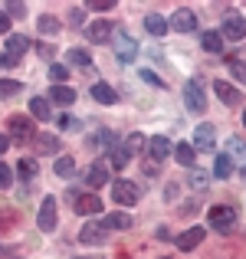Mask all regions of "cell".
I'll return each instance as SVG.
<instances>
[{"mask_svg": "<svg viewBox=\"0 0 246 259\" xmlns=\"http://www.w3.org/2000/svg\"><path fill=\"white\" fill-rule=\"evenodd\" d=\"M184 105H187L194 115H203V112H207V92H203V79H190V82H184Z\"/></svg>", "mask_w": 246, "mask_h": 259, "instance_id": "1", "label": "cell"}, {"mask_svg": "<svg viewBox=\"0 0 246 259\" xmlns=\"http://www.w3.org/2000/svg\"><path fill=\"white\" fill-rule=\"evenodd\" d=\"M7 128H10V141H17V145H26V141L36 138V125H33V118H26V115H10V118H7Z\"/></svg>", "mask_w": 246, "mask_h": 259, "instance_id": "2", "label": "cell"}, {"mask_svg": "<svg viewBox=\"0 0 246 259\" xmlns=\"http://www.w3.org/2000/svg\"><path fill=\"white\" fill-rule=\"evenodd\" d=\"M207 220H210V230H217V233H233L236 230V210L220 203V207H210Z\"/></svg>", "mask_w": 246, "mask_h": 259, "instance_id": "3", "label": "cell"}, {"mask_svg": "<svg viewBox=\"0 0 246 259\" xmlns=\"http://www.w3.org/2000/svg\"><path fill=\"white\" fill-rule=\"evenodd\" d=\"M112 197L118 207H135L141 197V187L135 181H112Z\"/></svg>", "mask_w": 246, "mask_h": 259, "instance_id": "4", "label": "cell"}, {"mask_svg": "<svg viewBox=\"0 0 246 259\" xmlns=\"http://www.w3.org/2000/svg\"><path fill=\"white\" fill-rule=\"evenodd\" d=\"M112 39H115V56H118L121 63H135V59H138V50H141V46L135 43L125 30H115Z\"/></svg>", "mask_w": 246, "mask_h": 259, "instance_id": "5", "label": "cell"}, {"mask_svg": "<svg viewBox=\"0 0 246 259\" xmlns=\"http://www.w3.org/2000/svg\"><path fill=\"white\" fill-rule=\"evenodd\" d=\"M220 36L223 39H243L246 36V17H243V13H227V17H223Z\"/></svg>", "mask_w": 246, "mask_h": 259, "instance_id": "6", "label": "cell"}, {"mask_svg": "<svg viewBox=\"0 0 246 259\" xmlns=\"http://www.w3.org/2000/svg\"><path fill=\"white\" fill-rule=\"evenodd\" d=\"M79 243H86V246H105L108 243V230L99 223H86V227L79 230Z\"/></svg>", "mask_w": 246, "mask_h": 259, "instance_id": "7", "label": "cell"}, {"mask_svg": "<svg viewBox=\"0 0 246 259\" xmlns=\"http://www.w3.org/2000/svg\"><path fill=\"white\" fill-rule=\"evenodd\" d=\"M115 145H118V141H115V135L108 132V128H99L92 138H86V148H89L92 154H108Z\"/></svg>", "mask_w": 246, "mask_h": 259, "instance_id": "8", "label": "cell"}, {"mask_svg": "<svg viewBox=\"0 0 246 259\" xmlns=\"http://www.w3.org/2000/svg\"><path fill=\"white\" fill-rule=\"evenodd\" d=\"M108 184V161L99 158L86 167V187H105Z\"/></svg>", "mask_w": 246, "mask_h": 259, "instance_id": "9", "label": "cell"}, {"mask_svg": "<svg viewBox=\"0 0 246 259\" xmlns=\"http://www.w3.org/2000/svg\"><path fill=\"white\" fill-rule=\"evenodd\" d=\"M203 236H207V230H203V227H190V230H184L181 236H174V243H177V249L190 253V249H197L203 243Z\"/></svg>", "mask_w": 246, "mask_h": 259, "instance_id": "10", "label": "cell"}, {"mask_svg": "<svg viewBox=\"0 0 246 259\" xmlns=\"http://www.w3.org/2000/svg\"><path fill=\"white\" fill-rule=\"evenodd\" d=\"M39 230L43 233L56 230V197H43V203H39Z\"/></svg>", "mask_w": 246, "mask_h": 259, "instance_id": "11", "label": "cell"}, {"mask_svg": "<svg viewBox=\"0 0 246 259\" xmlns=\"http://www.w3.org/2000/svg\"><path fill=\"white\" fill-rule=\"evenodd\" d=\"M86 36H89V43H105V39L115 36V23H108V20H95V23L86 26Z\"/></svg>", "mask_w": 246, "mask_h": 259, "instance_id": "12", "label": "cell"}, {"mask_svg": "<svg viewBox=\"0 0 246 259\" xmlns=\"http://www.w3.org/2000/svg\"><path fill=\"white\" fill-rule=\"evenodd\" d=\"M171 30H177V33H194V30H197L194 10H187V7L174 10V17H171Z\"/></svg>", "mask_w": 246, "mask_h": 259, "instance_id": "13", "label": "cell"}, {"mask_svg": "<svg viewBox=\"0 0 246 259\" xmlns=\"http://www.w3.org/2000/svg\"><path fill=\"white\" fill-rule=\"evenodd\" d=\"M214 141H217V132H214V125H197L194 128V151H210L214 148Z\"/></svg>", "mask_w": 246, "mask_h": 259, "instance_id": "14", "label": "cell"}, {"mask_svg": "<svg viewBox=\"0 0 246 259\" xmlns=\"http://www.w3.org/2000/svg\"><path fill=\"white\" fill-rule=\"evenodd\" d=\"M26 50H30V39H26V36H20V33H13V36H7V46H4V53H7V56L13 59V63H20Z\"/></svg>", "mask_w": 246, "mask_h": 259, "instance_id": "15", "label": "cell"}, {"mask_svg": "<svg viewBox=\"0 0 246 259\" xmlns=\"http://www.w3.org/2000/svg\"><path fill=\"white\" fill-rule=\"evenodd\" d=\"M148 151H151L154 161H168V154H174V145L168 141V135H154V138L148 141Z\"/></svg>", "mask_w": 246, "mask_h": 259, "instance_id": "16", "label": "cell"}, {"mask_svg": "<svg viewBox=\"0 0 246 259\" xmlns=\"http://www.w3.org/2000/svg\"><path fill=\"white\" fill-rule=\"evenodd\" d=\"M214 92H217V99H220L223 105H240V102H243L240 89H233L230 82H220V79L214 82Z\"/></svg>", "mask_w": 246, "mask_h": 259, "instance_id": "17", "label": "cell"}, {"mask_svg": "<svg viewBox=\"0 0 246 259\" xmlns=\"http://www.w3.org/2000/svg\"><path fill=\"white\" fill-rule=\"evenodd\" d=\"M72 210H76L79 217H95V213H102V200H99V197H92V194H82Z\"/></svg>", "mask_w": 246, "mask_h": 259, "instance_id": "18", "label": "cell"}, {"mask_svg": "<svg viewBox=\"0 0 246 259\" xmlns=\"http://www.w3.org/2000/svg\"><path fill=\"white\" fill-rule=\"evenodd\" d=\"M50 102L69 108L72 102H76V89H69V85H53V89H50Z\"/></svg>", "mask_w": 246, "mask_h": 259, "instance_id": "19", "label": "cell"}, {"mask_svg": "<svg viewBox=\"0 0 246 259\" xmlns=\"http://www.w3.org/2000/svg\"><path fill=\"white\" fill-rule=\"evenodd\" d=\"M33 148H36V154H59V138L56 135H36Z\"/></svg>", "mask_w": 246, "mask_h": 259, "instance_id": "20", "label": "cell"}, {"mask_svg": "<svg viewBox=\"0 0 246 259\" xmlns=\"http://www.w3.org/2000/svg\"><path fill=\"white\" fill-rule=\"evenodd\" d=\"M92 99L102 102V105H115V102H118V92H115L108 82H95L92 85Z\"/></svg>", "mask_w": 246, "mask_h": 259, "instance_id": "21", "label": "cell"}, {"mask_svg": "<svg viewBox=\"0 0 246 259\" xmlns=\"http://www.w3.org/2000/svg\"><path fill=\"white\" fill-rule=\"evenodd\" d=\"M102 227H105V230H128V227H132V217H128L125 210H115V213L102 217Z\"/></svg>", "mask_w": 246, "mask_h": 259, "instance_id": "22", "label": "cell"}, {"mask_svg": "<svg viewBox=\"0 0 246 259\" xmlns=\"http://www.w3.org/2000/svg\"><path fill=\"white\" fill-rule=\"evenodd\" d=\"M174 158H177V164H184V167H194V161H197V151H194V145H190V141H181V145H174Z\"/></svg>", "mask_w": 246, "mask_h": 259, "instance_id": "23", "label": "cell"}, {"mask_svg": "<svg viewBox=\"0 0 246 259\" xmlns=\"http://www.w3.org/2000/svg\"><path fill=\"white\" fill-rule=\"evenodd\" d=\"M168 26H171V20H164L161 13H148V17H145V30L151 33V36H164Z\"/></svg>", "mask_w": 246, "mask_h": 259, "instance_id": "24", "label": "cell"}, {"mask_svg": "<svg viewBox=\"0 0 246 259\" xmlns=\"http://www.w3.org/2000/svg\"><path fill=\"white\" fill-rule=\"evenodd\" d=\"M30 115L36 121H50L53 118V112H50V99H39V95H33V102H30Z\"/></svg>", "mask_w": 246, "mask_h": 259, "instance_id": "25", "label": "cell"}, {"mask_svg": "<svg viewBox=\"0 0 246 259\" xmlns=\"http://www.w3.org/2000/svg\"><path fill=\"white\" fill-rule=\"evenodd\" d=\"M200 46H203L207 53H223V36H220V30L200 33Z\"/></svg>", "mask_w": 246, "mask_h": 259, "instance_id": "26", "label": "cell"}, {"mask_svg": "<svg viewBox=\"0 0 246 259\" xmlns=\"http://www.w3.org/2000/svg\"><path fill=\"white\" fill-rule=\"evenodd\" d=\"M128 161H132V154H128V148H125V141H121V145H115L112 151H108V164L115 167V171H121V167L128 164Z\"/></svg>", "mask_w": 246, "mask_h": 259, "instance_id": "27", "label": "cell"}, {"mask_svg": "<svg viewBox=\"0 0 246 259\" xmlns=\"http://www.w3.org/2000/svg\"><path fill=\"white\" fill-rule=\"evenodd\" d=\"M214 174L220 177V181H227V177L233 174V158H230L227 151H220V154H217V161H214Z\"/></svg>", "mask_w": 246, "mask_h": 259, "instance_id": "28", "label": "cell"}, {"mask_svg": "<svg viewBox=\"0 0 246 259\" xmlns=\"http://www.w3.org/2000/svg\"><path fill=\"white\" fill-rule=\"evenodd\" d=\"M53 174H56V177H63V181H66V177H72V174H76V161H72L69 154L56 158V161H53Z\"/></svg>", "mask_w": 246, "mask_h": 259, "instance_id": "29", "label": "cell"}, {"mask_svg": "<svg viewBox=\"0 0 246 259\" xmlns=\"http://www.w3.org/2000/svg\"><path fill=\"white\" fill-rule=\"evenodd\" d=\"M36 30L43 33V36H56V33L63 30V23H59L56 17H50V13H46V17H39V20H36Z\"/></svg>", "mask_w": 246, "mask_h": 259, "instance_id": "30", "label": "cell"}, {"mask_svg": "<svg viewBox=\"0 0 246 259\" xmlns=\"http://www.w3.org/2000/svg\"><path fill=\"white\" fill-rule=\"evenodd\" d=\"M227 154L233 161H243V164H246V141L243 138H230L227 141Z\"/></svg>", "mask_w": 246, "mask_h": 259, "instance_id": "31", "label": "cell"}, {"mask_svg": "<svg viewBox=\"0 0 246 259\" xmlns=\"http://www.w3.org/2000/svg\"><path fill=\"white\" fill-rule=\"evenodd\" d=\"M66 59H69L72 66H82V69H92V56H89L86 50H66Z\"/></svg>", "mask_w": 246, "mask_h": 259, "instance_id": "32", "label": "cell"}, {"mask_svg": "<svg viewBox=\"0 0 246 259\" xmlns=\"http://www.w3.org/2000/svg\"><path fill=\"white\" fill-rule=\"evenodd\" d=\"M36 171H39V167H36V161H33V158H23L17 164V174L23 177V181H36Z\"/></svg>", "mask_w": 246, "mask_h": 259, "instance_id": "33", "label": "cell"}, {"mask_svg": "<svg viewBox=\"0 0 246 259\" xmlns=\"http://www.w3.org/2000/svg\"><path fill=\"white\" fill-rule=\"evenodd\" d=\"M50 79L56 85H66V79H69V66H63V63H50Z\"/></svg>", "mask_w": 246, "mask_h": 259, "instance_id": "34", "label": "cell"}, {"mask_svg": "<svg viewBox=\"0 0 246 259\" xmlns=\"http://www.w3.org/2000/svg\"><path fill=\"white\" fill-rule=\"evenodd\" d=\"M230 76H233L236 79V82H243L246 85V63H243V59H230Z\"/></svg>", "mask_w": 246, "mask_h": 259, "instance_id": "35", "label": "cell"}, {"mask_svg": "<svg viewBox=\"0 0 246 259\" xmlns=\"http://www.w3.org/2000/svg\"><path fill=\"white\" fill-rule=\"evenodd\" d=\"M56 125L63 128V132H79V128H82V121H79V118H72V115H66V112H63V115H59V118H56Z\"/></svg>", "mask_w": 246, "mask_h": 259, "instance_id": "36", "label": "cell"}, {"mask_svg": "<svg viewBox=\"0 0 246 259\" xmlns=\"http://www.w3.org/2000/svg\"><path fill=\"white\" fill-rule=\"evenodd\" d=\"M187 187H190V190H194V187L203 190V187H207V174H203V171H190V174H187Z\"/></svg>", "mask_w": 246, "mask_h": 259, "instance_id": "37", "label": "cell"}, {"mask_svg": "<svg viewBox=\"0 0 246 259\" xmlns=\"http://www.w3.org/2000/svg\"><path fill=\"white\" fill-rule=\"evenodd\" d=\"M20 92V82H13V79H0V99H10V95Z\"/></svg>", "mask_w": 246, "mask_h": 259, "instance_id": "38", "label": "cell"}, {"mask_svg": "<svg viewBox=\"0 0 246 259\" xmlns=\"http://www.w3.org/2000/svg\"><path fill=\"white\" fill-rule=\"evenodd\" d=\"M141 79H145L148 85H154V89H164V79H161L154 69H141Z\"/></svg>", "mask_w": 246, "mask_h": 259, "instance_id": "39", "label": "cell"}, {"mask_svg": "<svg viewBox=\"0 0 246 259\" xmlns=\"http://www.w3.org/2000/svg\"><path fill=\"white\" fill-rule=\"evenodd\" d=\"M141 145H145V138H141V135H128V138H125L128 154H138V151H141Z\"/></svg>", "mask_w": 246, "mask_h": 259, "instance_id": "40", "label": "cell"}, {"mask_svg": "<svg viewBox=\"0 0 246 259\" xmlns=\"http://www.w3.org/2000/svg\"><path fill=\"white\" fill-rule=\"evenodd\" d=\"M13 184V171H10V164H4L0 161V190H7Z\"/></svg>", "mask_w": 246, "mask_h": 259, "instance_id": "41", "label": "cell"}, {"mask_svg": "<svg viewBox=\"0 0 246 259\" xmlns=\"http://www.w3.org/2000/svg\"><path fill=\"white\" fill-rule=\"evenodd\" d=\"M112 0H92V4H89V10H95V13H108V10H112Z\"/></svg>", "mask_w": 246, "mask_h": 259, "instance_id": "42", "label": "cell"}, {"mask_svg": "<svg viewBox=\"0 0 246 259\" xmlns=\"http://www.w3.org/2000/svg\"><path fill=\"white\" fill-rule=\"evenodd\" d=\"M26 13V4H10L7 7V17H23Z\"/></svg>", "mask_w": 246, "mask_h": 259, "instance_id": "43", "label": "cell"}, {"mask_svg": "<svg viewBox=\"0 0 246 259\" xmlns=\"http://www.w3.org/2000/svg\"><path fill=\"white\" fill-rule=\"evenodd\" d=\"M0 33L10 36V17H7V10H0Z\"/></svg>", "mask_w": 246, "mask_h": 259, "instance_id": "44", "label": "cell"}, {"mask_svg": "<svg viewBox=\"0 0 246 259\" xmlns=\"http://www.w3.org/2000/svg\"><path fill=\"white\" fill-rule=\"evenodd\" d=\"M69 23H72V26H82V10H72V13H69Z\"/></svg>", "mask_w": 246, "mask_h": 259, "instance_id": "45", "label": "cell"}, {"mask_svg": "<svg viewBox=\"0 0 246 259\" xmlns=\"http://www.w3.org/2000/svg\"><path fill=\"white\" fill-rule=\"evenodd\" d=\"M36 53H39V56H46V59H50V56H53V46H50V43H43V46H36Z\"/></svg>", "mask_w": 246, "mask_h": 259, "instance_id": "46", "label": "cell"}, {"mask_svg": "<svg viewBox=\"0 0 246 259\" xmlns=\"http://www.w3.org/2000/svg\"><path fill=\"white\" fill-rule=\"evenodd\" d=\"M154 236L164 243V240H171V230H168V227H158V233H154Z\"/></svg>", "mask_w": 246, "mask_h": 259, "instance_id": "47", "label": "cell"}, {"mask_svg": "<svg viewBox=\"0 0 246 259\" xmlns=\"http://www.w3.org/2000/svg\"><path fill=\"white\" fill-rule=\"evenodd\" d=\"M7 148H10V135H0V154H4Z\"/></svg>", "mask_w": 246, "mask_h": 259, "instance_id": "48", "label": "cell"}, {"mask_svg": "<svg viewBox=\"0 0 246 259\" xmlns=\"http://www.w3.org/2000/svg\"><path fill=\"white\" fill-rule=\"evenodd\" d=\"M240 177H243V181H246V164H243V171H240Z\"/></svg>", "mask_w": 246, "mask_h": 259, "instance_id": "49", "label": "cell"}, {"mask_svg": "<svg viewBox=\"0 0 246 259\" xmlns=\"http://www.w3.org/2000/svg\"><path fill=\"white\" fill-rule=\"evenodd\" d=\"M243 128H246V112H243Z\"/></svg>", "mask_w": 246, "mask_h": 259, "instance_id": "50", "label": "cell"}]
</instances>
